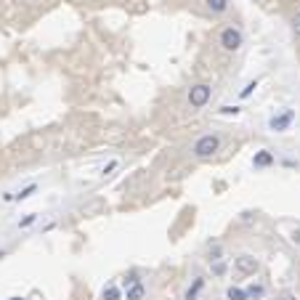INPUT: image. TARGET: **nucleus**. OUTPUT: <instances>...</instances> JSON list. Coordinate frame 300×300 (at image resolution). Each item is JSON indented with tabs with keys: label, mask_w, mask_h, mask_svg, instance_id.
Instances as JSON below:
<instances>
[{
	"label": "nucleus",
	"mask_w": 300,
	"mask_h": 300,
	"mask_svg": "<svg viewBox=\"0 0 300 300\" xmlns=\"http://www.w3.org/2000/svg\"><path fill=\"white\" fill-rule=\"evenodd\" d=\"M221 149V138L215 136V133H205V136H199L194 146H191V154H194L197 159H210L215 151Z\"/></svg>",
	"instance_id": "f257e3e1"
},
{
	"label": "nucleus",
	"mask_w": 300,
	"mask_h": 300,
	"mask_svg": "<svg viewBox=\"0 0 300 300\" xmlns=\"http://www.w3.org/2000/svg\"><path fill=\"white\" fill-rule=\"evenodd\" d=\"M218 43H221V48H223V51L234 53V51H239V48H242V43H244V35H242V29H239V27L228 24V27H223V29H221V35H218Z\"/></svg>",
	"instance_id": "f03ea898"
},
{
	"label": "nucleus",
	"mask_w": 300,
	"mask_h": 300,
	"mask_svg": "<svg viewBox=\"0 0 300 300\" xmlns=\"http://www.w3.org/2000/svg\"><path fill=\"white\" fill-rule=\"evenodd\" d=\"M210 96H213V88L207 85V82H199V85H191L189 88V106L191 109H202V106L210 101Z\"/></svg>",
	"instance_id": "7ed1b4c3"
},
{
	"label": "nucleus",
	"mask_w": 300,
	"mask_h": 300,
	"mask_svg": "<svg viewBox=\"0 0 300 300\" xmlns=\"http://www.w3.org/2000/svg\"><path fill=\"white\" fill-rule=\"evenodd\" d=\"M234 268L239 271L242 276H255L258 274V268H260V263L252 255H239V258H234Z\"/></svg>",
	"instance_id": "20e7f679"
},
{
	"label": "nucleus",
	"mask_w": 300,
	"mask_h": 300,
	"mask_svg": "<svg viewBox=\"0 0 300 300\" xmlns=\"http://www.w3.org/2000/svg\"><path fill=\"white\" fill-rule=\"evenodd\" d=\"M144 295H146V287L141 284V279L136 274H130L125 279V298L128 300H144Z\"/></svg>",
	"instance_id": "39448f33"
},
{
	"label": "nucleus",
	"mask_w": 300,
	"mask_h": 300,
	"mask_svg": "<svg viewBox=\"0 0 300 300\" xmlns=\"http://www.w3.org/2000/svg\"><path fill=\"white\" fill-rule=\"evenodd\" d=\"M292 120H295V112L287 109V112H282V114H276V117L268 120V128L276 130V133H282V130H287L292 125Z\"/></svg>",
	"instance_id": "423d86ee"
},
{
	"label": "nucleus",
	"mask_w": 300,
	"mask_h": 300,
	"mask_svg": "<svg viewBox=\"0 0 300 300\" xmlns=\"http://www.w3.org/2000/svg\"><path fill=\"white\" fill-rule=\"evenodd\" d=\"M205 8L213 13H226L228 11V0H205Z\"/></svg>",
	"instance_id": "0eeeda50"
},
{
	"label": "nucleus",
	"mask_w": 300,
	"mask_h": 300,
	"mask_svg": "<svg viewBox=\"0 0 300 300\" xmlns=\"http://www.w3.org/2000/svg\"><path fill=\"white\" fill-rule=\"evenodd\" d=\"M202 287H205V279H202V276H197L194 284L183 292V300H197V295H199V290H202Z\"/></svg>",
	"instance_id": "6e6552de"
},
{
	"label": "nucleus",
	"mask_w": 300,
	"mask_h": 300,
	"mask_svg": "<svg viewBox=\"0 0 300 300\" xmlns=\"http://www.w3.org/2000/svg\"><path fill=\"white\" fill-rule=\"evenodd\" d=\"M252 162H255V167H268L274 162V154H271V151H258Z\"/></svg>",
	"instance_id": "1a4fd4ad"
},
{
	"label": "nucleus",
	"mask_w": 300,
	"mask_h": 300,
	"mask_svg": "<svg viewBox=\"0 0 300 300\" xmlns=\"http://www.w3.org/2000/svg\"><path fill=\"white\" fill-rule=\"evenodd\" d=\"M226 298L228 300H250L247 298V290H242V287H228L226 290Z\"/></svg>",
	"instance_id": "9d476101"
},
{
	"label": "nucleus",
	"mask_w": 300,
	"mask_h": 300,
	"mask_svg": "<svg viewBox=\"0 0 300 300\" xmlns=\"http://www.w3.org/2000/svg\"><path fill=\"white\" fill-rule=\"evenodd\" d=\"M263 295H266L263 284H252V287H247V298L250 300H258V298H263Z\"/></svg>",
	"instance_id": "9b49d317"
},
{
	"label": "nucleus",
	"mask_w": 300,
	"mask_h": 300,
	"mask_svg": "<svg viewBox=\"0 0 300 300\" xmlns=\"http://www.w3.org/2000/svg\"><path fill=\"white\" fill-rule=\"evenodd\" d=\"M104 300H120V290L117 287H104Z\"/></svg>",
	"instance_id": "f8f14e48"
},
{
	"label": "nucleus",
	"mask_w": 300,
	"mask_h": 300,
	"mask_svg": "<svg viewBox=\"0 0 300 300\" xmlns=\"http://www.w3.org/2000/svg\"><path fill=\"white\" fill-rule=\"evenodd\" d=\"M210 268H213L215 276H223V274H226V263H223V260H213Z\"/></svg>",
	"instance_id": "ddd939ff"
},
{
	"label": "nucleus",
	"mask_w": 300,
	"mask_h": 300,
	"mask_svg": "<svg viewBox=\"0 0 300 300\" xmlns=\"http://www.w3.org/2000/svg\"><path fill=\"white\" fill-rule=\"evenodd\" d=\"M35 191H37V186H35V183H32V186H27V189H21V191H19V194H13V199H27V197H32V194H35Z\"/></svg>",
	"instance_id": "4468645a"
},
{
	"label": "nucleus",
	"mask_w": 300,
	"mask_h": 300,
	"mask_svg": "<svg viewBox=\"0 0 300 300\" xmlns=\"http://www.w3.org/2000/svg\"><path fill=\"white\" fill-rule=\"evenodd\" d=\"M207 252H210V263H213V260H221V252H223V247H221L218 242H215V244H210V250H207Z\"/></svg>",
	"instance_id": "2eb2a0df"
},
{
	"label": "nucleus",
	"mask_w": 300,
	"mask_h": 300,
	"mask_svg": "<svg viewBox=\"0 0 300 300\" xmlns=\"http://www.w3.org/2000/svg\"><path fill=\"white\" fill-rule=\"evenodd\" d=\"M35 221H37V215H35V213H29L27 218H21V221H19V228H27V226H32Z\"/></svg>",
	"instance_id": "dca6fc26"
},
{
	"label": "nucleus",
	"mask_w": 300,
	"mask_h": 300,
	"mask_svg": "<svg viewBox=\"0 0 300 300\" xmlns=\"http://www.w3.org/2000/svg\"><path fill=\"white\" fill-rule=\"evenodd\" d=\"M292 29H295V35L300 37V13H298L295 19H292Z\"/></svg>",
	"instance_id": "f3484780"
},
{
	"label": "nucleus",
	"mask_w": 300,
	"mask_h": 300,
	"mask_svg": "<svg viewBox=\"0 0 300 300\" xmlns=\"http://www.w3.org/2000/svg\"><path fill=\"white\" fill-rule=\"evenodd\" d=\"M252 88H258V82H250V85H247V88H244V90H242V96H244V98H247V96L252 93Z\"/></svg>",
	"instance_id": "a211bd4d"
},
{
	"label": "nucleus",
	"mask_w": 300,
	"mask_h": 300,
	"mask_svg": "<svg viewBox=\"0 0 300 300\" xmlns=\"http://www.w3.org/2000/svg\"><path fill=\"white\" fill-rule=\"evenodd\" d=\"M276 300H298L295 295H292V292H282V295L279 298H276Z\"/></svg>",
	"instance_id": "6ab92c4d"
},
{
	"label": "nucleus",
	"mask_w": 300,
	"mask_h": 300,
	"mask_svg": "<svg viewBox=\"0 0 300 300\" xmlns=\"http://www.w3.org/2000/svg\"><path fill=\"white\" fill-rule=\"evenodd\" d=\"M239 109H236V106H223V114H236Z\"/></svg>",
	"instance_id": "aec40b11"
},
{
	"label": "nucleus",
	"mask_w": 300,
	"mask_h": 300,
	"mask_svg": "<svg viewBox=\"0 0 300 300\" xmlns=\"http://www.w3.org/2000/svg\"><path fill=\"white\" fill-rule=\"evenodd\" d=\"M5 258V250H0V260H3Z\"/></svg>",
	"instance_id": "412c9836"
},
{
	"label": "nucleus",
	"mask_w": 300,
	"mask_h": 300,
	"mask_svg": "<svg viewBox=\"0 0 300 300\" xmlns=\"http://www.w3.org/2000/svg\"><path fill=\"white\" fill-rule=\"evenodd\" d=\"M8 300H21V298H8Z\"/></svg>",
	"instance_id": "4be33fe9"
},
{
	"label": "nucleus",
	"mask_w": 300,
	"mask_h": 300,
	"mask_svg": "<svg viewBox=\"0 0 300 300\" xmlns=\"http://www.w3.org/2000/svg\"><path fill=\"white\" fill-rule=\"evenodd\" d=\"M255 3H263V0H255Z\"/></svg>",
	"instance_id": "5701e85b"
}]
</instances>
